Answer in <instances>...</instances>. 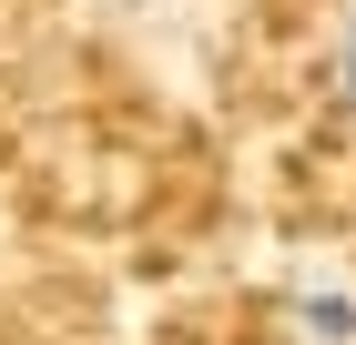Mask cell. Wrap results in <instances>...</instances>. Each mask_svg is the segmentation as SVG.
Listing matches in <instances>:
<instances>
[{"label": "cell", "instance_id": "cell-1", "mask_svg": "<svg viewBox=\"0 0 356 345\" xmlns=\"http://www.w3.org/2000/svg\"><path fill=\"white\" fill-rule=\"evenodd\" d=\"M296 315L316 325V335H326V345H356V294H305Z\"/></svg>", "mask_w": 356, "mask_h": 345}, {"label": "cell", "instance_id": "cell-2", "mask_svg": "<svg viewBox=\"0 0 356 345\" xmlns=\"http://www.w3.org/2000/svg\"><path fill=\"white\" fill-rule=\"evenodd\" d=\"M336 71H346V112H356V31H346V61H336Z\"/></svg>", "mask_w": 356, "mask_h": 345}]
</instances>
